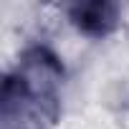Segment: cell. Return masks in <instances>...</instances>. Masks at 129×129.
<instances>
[{
    "label": "cell",
    "instance_id": "1",
    "mask_svg": "<svg viewBox=\"0 0 129 129\" xmlns=\"http://www.w3.org/2000/svg\"><path fill=\"white\" fill-rule=\"evenodd\" d=\"M63 66L46 46L28 48L5 76L0 129H53L61 114Z\"/></svg>",
    "mask_w": 129,
    "mask_h": 129
},
{
    "label": "cell",
    "instance_id": "2",
    "mask_svg": "<svg viewBox=\"0 0 129 129\" xmlns=\"http://www.w3.org/2000/svg\"><path fill=\"white\" fill-rule=\"evenodd\" d=\"M69 20L74 28L89 38H106L119 25V8L109 0H89V3L69 5Z\"/></svg>",
    "mask_w": 129,
    "mask_h": 129
}]
</instances>
